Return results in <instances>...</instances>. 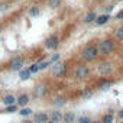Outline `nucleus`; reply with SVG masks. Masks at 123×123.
<instances>
[{"instance_id": "nucleus-1", "label": "nucleus", "mask_w": 123, "mask_h": 123, "mask_svg": "<svg viewBox=\"0 0 123 123\" xmlns=\"http://www.w3.org/2000/svg\"><path fill=\"white\" fill-rule=\"evenodd\" d=\"M116 71V65L109 59H103V61H98L97 65H96V74L101 78H109L114 74Z\"/></svg>"}, {"instance_id": "nucleus-2", "label": "nucleus", "mask_w": 123, "mask_h": 123, "mask_svg": "<svg viewBox=\"0 0 123 123\" xmlns=\"http://www.w3.org/2000/svg\"><path fill=\"white\" fill-rule=\"evenodd\" d=\"M80 56H81V59L84 61V62H94V61H97L98 56H100L98 49H97V45H96L94 42L87 43V45L81 49Z\"/></svg>"}, {"instance_id": "nucleus-3", "label": "nucleus", "mask_w": 123, "mask_h": 123, "mask_svg": "<svg viewBox=\"0 0 123 123\" xmlns=\"http://www.w3.org/2000/svg\"><path fill=\"white\" fill-rule=\"evenodd\" d=\"M97 49H98V54H100L101 56H109V55H111V54L114 52V49H116V41H114V38L107 36V38L100 39L98 43H97Z\"/></svg>"}, {"instance_id": "nucleus-4", "label": "nucleus", "mask_w": 123, "mask_h": 123, "mask_svg": "<svg viewBox=\"0 0 123 123\" xmlns=\"http://www.w3.org/2000/svg\"><path fill=\"white\" fill-rule=\"evenodd\" d=\"M68 73V64L65 61H56L51 65V77L52 78H64Z\"/></svg>"}, {"instance_id": "nucleus-5", "label": "nucleus", "mask_w": 123, "mask_h": 123, "mask_svg": "<svg viewBox=\"0 0 123 123\" xmlns=\"http://www.w3.org/2000/svg\"><path fill=\"white\" fill-rule=\"evenodd\" d=\"M90 75H91V68H90L86 62L78 64V65L75 67V70H74V77H75V80H78V81H84V80H87Z\"/></svg>"}, {"instance_id": "nucleus-6", "label": "nucleus", "mask_w": 123, "mask_h": 123, "mask_svg": "<svg viewBox=\"0 0 123 123\" xmlns=\"http://www.w3.org/2000/svg\"><path fill=\"white\" fill-rule=\"evenodd\" d=\"M48 91H49V84H48L46 81H39V83L33 87V90H32V96H33V98L39 100V98L46 97Z\"/></svg>"}, {"instance_id": "nucleus-7", "label": "nucleus", "mask_w": 123, "mask_h": 123, "mask_svg": "<svg viewBox=\"0 0 123 123\" xmlns=\"http://www.w3.org/2000/svg\"><path fill=\"white\" fill-rule=\"evenodd\" d=\"M59 43H61L59 35H58V33H52V35H49V36L45 39L43 48H45L46 51H56V49L59 48Z\"/></svg>"}, {"instance_id": "nucleus-8", "label": "nucleus", "mask_w": 123, "mask_h": 123, "mask_svg": "<svg viewBox=\"0 0 123 123\" xmlns=\"http://www.w3.org/2000/svg\"><path fill=\"white\" fill-rule=\"evenodd\" d=\"M23 67H25V58H23V56H20V55L13 56V58L9 61V62H7V68H9L10 71H13V73L20 71Z\"/></svg>"}, {"instance_id": "nucleus-9", "label": "nucleus", "mask_w": 123, "mask_h": 123, "mask_svg": "<svg viewBox=\"0 0 123 123\" xmlns=\"http://www.w3.org/2000/svg\"><path fill=\"white\" fill-rule=\"evenodd\" d=\"M49 120V113L45 110L33 113V123H46Z\"/></svg>"}, {"instance_id": "nucleus-10", "label": "nucleus", "mask_w": 123, "mask_h": 123, "mask_svg": "<svg viewBox=\"0 0 123 123\" xmlns=\"http://www.w3.org/2000/svg\"><path fill=\"white\" fill-rule=\"evenodd\" d=\"M62 119H64V113L59 109H55L49 113V120H52L54 123H62Z\"/></svg>"}, {"instance_id": "nucleus-11", "label": "nucleus", "mask_w": 123, "mask_h": 123, "mask_svg": "<svg viewBox=\"0 0 123 123\" xmlns=\"http://www.w3.org/2000/svg\"><path fill=\"white\" fill-rule=\"evenodd\" d=\"M29 101H31V96H29L28 93H22V94H19V96L16 97V104H18L19 107H25V106H28Z\"/></svg>"}, {"instance_id": "nucleus-12", "label": "nucleus", "mask_w": 123, "mask_h": 123, "mask_svg": "<svg viewBox=\"0 0 123 123\" xmlns=\"http://www.w3.org/2000/svg\"><path fill=\"white\" fill-rule=\"evenodd\" d=\"M113 84H114V80H111V78H103V80L97 84V88H98V90H101V91H104V90L111 88V87H113Z\"/></svg>"}, {"instance_id": "nucleus-13", "label": "nucleus", "mask_w": 123, "mask_h": 123, "mask_svg": "<svg viewBox=\"0 0 123 123\" xmlns=\"http://www.w3.org/2000/svg\"><path fill=\"white\" fill-rule=\"evenodd\" d=\"M52 104L55 106V109H62L67 104V98L64 96H55L52 98Z\"/></svg>"}, {"instance_id": "nucleus-14", "label": "nucleus", "mask_w": 123, "mask_h": 123, "mask_svg": "<svg viewBox=\"0 0 123 123\" xmlns=\"http://www.w3.org/2000/svg\"><path fill=\"white\" fill-rule=\"evenodd\" d=\"M0 101H2L5 106H12V104H16V96H15V94H12V93H9V94L3 96Z\"/></svg>"}, {"instance_id": "nucleus-15", "label": "nucleus", "mask_w": 123, "mask_h": 123, "mask_svg": "<svg viewBox=\"0 0 123 123\" xmlns=\"http://www.w3.org/2000/svg\"><path fill=\"white\" fill-rule=\"evenodd\" d=\"M109 20H110V15H109V13H103V15H100V16L96 18L94 23H96L97 26H103V25H106Z\"/></svg>"}, {"instance_id": "nucleus-16", "label": "nucleus", "mask_w": 123, "mask_h": 123, "mask_svg": "<svg viewBox=\"0 0 123 123\" xmlns=\"http://www.w3.org/2000/svg\"><path fill=\"white\" fill-rule=\"evenodd\" d=\"M98 15L94 12V10H90V12H87L86 13V16L83 18V22L86 23V25H88V23H93L94 20H96V18H97Z\"/></svg>"}, {"instance_id": "nucleus-17", "label": "nucleus", "mask_w": 123, "mask_h": 123, "mask_svg": "<svg viewBox=\"0 0 123 123\" xmlns=\"http://www.w3.org/2000/svg\"><path fill=\"white\" fill-rule=\"evenodd\" d=\"M75 120H77V116L74 111H65L64 113L62 123H75Z\"/></svg>"}, {"instance_id": "nucleus-18", "label": "nucleus", "mask_w": 123, "mask_h": 123, "mask_svg": "<svg viewBox=\"0 0 123 123\" xmlns=\"http://www.w3.org/2000/svg\"><path fill=\"white\" fill-rule=\"evenodd\" d=\"M62 5V0H46V6L51 9V10H56L61 7Z\"/></svg>"}, {"instance_id": "nucleus-19", "label": "nucleus", "mask_w": 123, "mask_h": 123, "mask_svg": "<svg viewBox=\"0 0 123 123\" xmlns=\"http://www.w3.org/2000/svg\"><path fill=\"white\" fill-rule=\"evenodd\" d=\"M18 113H19L22 117H29V116H32V114H33V110H32L31 107L25 106V107H20V109L18 110Z\"/></svg>"}, {"instance_id": "nucleus-20", "label": "nucleus", "mask_w": 123, "mask_h": 123, "mask_svg": "<svg viewBox=\"0 0 123 123\" xmlns=\"http://www.w3.org/2000/svg\"><path fill=\"white\" fill-rule=\"evenodd\" d=\"M114 41L123 42V23L116 28V31H114Z\"/></svg>"}, {"instance_id": "nucleus-21", "label": "nucleus", "mask_w": 123, "mask_h": 123, "mask_svg": "<svg viewBox=\"0 0 123 123\" xmlns=\"http://www.w3.org/2000/svg\"><path fill=\"white\" fill-rule=\"evenodd\" d=\"M18 73H19V78H20L22 81L29 80V78H31V75H32V74H31V71H29L28 68H25V67H23L20 71H18Z\"/></svg>"}, {"instance_id": "nucleus-22", "label": "nucleus", "mask_w": 123, "mask_h": 123, "mask_svg": "<svg viewBox=\"0 0 123 123\" xmlns=\"http://www.w3.org/2000/svg\"><path fill=\"white\" fill-rule=\"evenodd\" d=\"M101 123H114V114L111 111L109 113H104L101 116Z\"/></svg>"}, {"instance_id": "nucleus-23", "label": "nucleus", "mask_w": 123, "mask_h": 123, "mask_svg": "<svg viewBox=\"0 0 123 123\" xmlns=\"http://www.w3.org/2000/svg\"><path fill=\"white\" fill-rule=\"evenodd\" d=\"M39 13H41L39 6H31V7H29V10H28L29 18H36V16H39Z\"/></svg>"}, {"instance_id": "nucleus-24", "label": "nucleus", "mask_w": 123, "mask_h": 123, "mask_svg": "<svg viewBox=\"0 0 123 123\" xmlns=\"http://www.w3.org/2000/svg\"><path fill=\"white\" fill-rule=\"evenodd\" d=\"M28 70L31 71V74H32V75H33V74H38V73H39V64L35 61V62H32V64L28 67Z\"/></svg>"}, {"instance_id": "nucleus-25", "label": "nucleus", "mask_w": 123, "mask_h": 123, "mask_svg": "<svg viewBox=\"0 0 123 123\" xmlns=\"http://www.w3.org/2000/svg\"><path fill=\"white\" fill-rule=\"evenodd\" d=\"M51 65H52V64H51L49 59H43L42 62H39V71H45V70H48Z\"/></svg>"}, {"instance_id": "nucleus-26", "label": "nucleus", "mask_w": 123, "mask_h": 123, "mask_svg": "<svg viewBox=\"0 0 123 123\" xmlns=\"http://www.w3.org/2000/svg\"><path fill=\"white\" fill-rule=\"evenodd\" d=\"M94 96V90L93 88H86V91H83V94H81V97H83V100H87V98H91Z\"/></svg>"}, {"instance_id": "nucleus-27", "label": "nucleus", "mask_w": 123, "mask_h": 123, "mask_svg": "<svg viewBox=\"0 0 123 123\" xmlns=\"http://www.w3.org/2000/svg\"><path fill=\"white\" fill-rule=\"evenodd\" d=\"M19 110V106L18 104H12V106H5V110L3 113H16Z\"/></svg>"}, {"instance_id": "nucleus-28", "label": "nucleus", "mask_w": 123, "mask_h": 123, "mask_svg": "<svg viewBox=\"0 0 123 123\" xmlns=\"http://www.w3.org/2000/svg\"><path fill=\"white\" fill-rule=\"evenodd\" d=\"M75 122L77 123H91V117L90 116H80V117H77Z\"/></svg>"}, {"instance_id": "nucleus-29", "label": "nucleus", "mask_w": 123, "mask_h": 123, "mask_svg": "<svg viewBox=\"0 0 123 123\" xmlns=\"http://www.w3.org/2000/svg\"><path fill=\"white\" fill-rule=\"evenodd\" d=\"M59 59H61V54H59V52H55L54 55H51V56H49V61H51V64L56 62V61H59Z\"/></svg>"}, {"instance_id": "nucleus-30", "label": "nucleus", "mask_w": 123, "mask_h": 123, "mask_svg": "<svg viewBox=\"0 0 123 123\" xmlns=\"http://www.w3.org/2000/svg\"><path fill=\"white\" fill-rule=\"evenodd\" d=\"M114 19H117V20H122V19H123V10H119V12L116 13V16H114Z\"/></svg>"}, {"instance_id": "nucleus-31", "label": "nucleus", "mask_w": 123, "mask_h": 123, "mask_svg": "<svg viewBox=\"0 0 123 123\" xmlns=\"http://www.w3.org/2000/svg\"><path fill=\"white\" fill-rule=\"evenodd\" d=\"M7 9H9L7 3H0V10H7Z\"/></svg>"}, {"instance_id": "nucleus-32", "label": "nucleus", "mask_w": 123, "mask_h": 123, "mask_svg": "<svg viewBox=\"0 0 123 123\" xmlns=\"http://www.w3.org/2000/svg\"><path fill=\"white\" fill-rule=\"evenodd\" d=\"M117 117H119V119H120V120H122V119H123V109H120V110H119V111H117Z\"/></svg>"}, {"instance_id": "nucleus-33", "label": "nucleus", "mask_w": 123, "mask_h": 123, "mask_svg": "<svg viewBox=\"0 0 123 123\" xmlns=\"http://www.w3.org/2000/svg\"><path fill=\"white\" fill-rule=\"evenodd\" d=\"M22 123H33V120H31V119H28V117H23Z\"/></svg>"}, {"instance_id": "nucleus-34", "label": "nucleus", "mask_w": 123, "mask_h": 123, "mask_svg": "<svg viewBox=\"0 0 123 123\" xmlns=\"http://www.w3.org/2000/svg\"><path fill=\"white\" fill-rule=\"evenodd\" d=\"M111 10H113V6H109V7H107V13L110 15V12H111Z\"/></svg>"}, {"instance_id": "nucleus-35", "label": "nucleus", "mask_w": 123, "mask_h": 123, "mask_svg": "<svg viewBox=\"0 0 123 123\" xmlns=\"http://www.w3.org/2000/svg\"><path fill=\"white\" fill-rule=\"evenodd\" d=\"M91 123H101V120H91Z\"/></svg>"}, {"instance_id": "nucleus-36", "label": "nucleus", "mask_w": 123, "mask_h": 123, "mask_svg": "<svg viewBox=\"0 0 123 123\" xmlns=\"http://www.w3.org/2000/svg\"><path fill=\"white\" fill-rule=\"evenodd\" d=\"M120 59H122V62H123V51L120 52Z\"/></svg>"}, {"instance_id": "nucleus-37", "label": "nucleus", "mask_w": 123, "mask_h": 123, "mask_svg": "<svg viewBox=\"0 0 123 123\" xmlns=\"http://www.w3.org/2000/svg\"><path fill=\"white\" fill-rule=\"evenodd\" d=\"M2 71H3V67H2V65H0V74H2Z\"/></svg>"}, {"instance_id": "nucleus-38", "label": "nucleus", "mask_w": 123, "mask_h": 123, "mask_svg": "<svg viewBox=\"0 0 123 123\" xmlns=\"http://www.w3.org/2000/svg\"><path fill=\"white\" fill-rule=\"evenodd\" d=\"M46 123H54V122H52V120H48V122H46Z\"/></svg>"}, {"instance_id": "nucleus-39", "label": "nucleus", "mask_w": 123, "mask_h": 123, "mask_svg": "<svg viewBox=\"0 0 123 123\" xmlns=\"http://www.w3.org/2000/svg\"><path fill=\"white\" fill-rule=\"evenodd\" d=\"M119 123H123V119H122V120H120V122H119Z\"/></svg>"}, {"instance_id": "nucleus-40", "label": "nucleus", "mask_w": 123, "mask_h": 123, "mask_svg": "<svg viewBox=\"0 0 123 123\" xmlns=\"http://www.w3.org/2000/svg\"><path fill=\"white\" fill-rule=\"evenodd\" d=\"M117 2H123V0H117Z\"/></svg>"}, {"instance_id": "nucleus-41", "label": "nucleus", "mask_w": 123, "mask_h": 123, "mask_svg": "<svg viewBox=\"0 0 123 123\" xmlns=\"http://www.w3.org/2000/svg\"><path fill=\"white\" fill-rule=\"evenodd\" d=\"M0 100H2V97H0Z\"/></svg>"}]
</instances>
